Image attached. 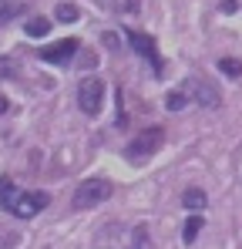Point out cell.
<instances>
[{
    "mask_svg": "<svg viewBox=\"0 0 242 249\" xmlns=\"http://www.w3.org/2000/svg\"><path fill=\"white\" fill-rule=\"evenodd\" d=\"M161 142H165V131H161V128L141 131L138 138H131V142L124 145V155H128L131 162H145V159H152V155L161 148Z\"/></svg>",
    "mask_w": 242,
    "mask_h": 249,
    "instance_id": "6da1fadb",
    "label": "cell"
},
{
    "mask_svg": "<svg viewBox=\"0 0 242 249\" xmlns=\"http://www.w3.org/2000/svg\"><path fill=\"white\" fill-rule=\"evenodd\" d=\"M111 196V182H104V178H87V182H81L78 192H74V209H91L98 206V202H104Z\"/></svg>",
    "mask_w": 242,
    "mask_h": 249,
    "instance_id": "7a4b0ae2",
    "label": "cell"
},
{
    "mask_svg": "<svg viewBox=\"0 0 242 249\" xmlns=\"http://www.w3.org/2000/svg\"><path fill=\"white\" fill-rule=\"evenodd\" d=\"M101 101H104V81L101 78H84V81L78 84V105L84 115H98L101 111Z\"/></svg>",
    "mask_w": 242,
    "mask_h": 249,
    "instance_id": "3957f363",
    "label": "cell"
},
{
    "mask_svg": "<svg viewBox=\"0 0 242 249\" xmlns=\"http://www.w3.org/2000/svg\"><path fill=\"white\" fill-rule=\"evenodd\" d=\"M185 91H189L192 101H199L202 108H219V105H222L219 91H215L212 84H202L199 78H189V81H185Z\"/></svg>",
    "mask_w": 242,
    "mask_h": 249,
    "instance_id": "277c9868",
    "label": "cell"
},
{
    "mask_svg": "<svg viewBox=\"0 0 242 249\" xmlns=\"http://www.w3.org/2000/svg\"><path fill=\"white\" fill-rule=\"evenodd\" d=\"M128 41H131V47L145 57V61H152V68H155V74H161V57H158V47H155V41L148 37V34H141V31H128Z\"/></svg>",
    "mask_w": 242,
    "mask_h": 249,
    "instance_id": "5b68a950",
    "label": "cell"
},
{
    "mask_svg": "<svg viewBox=\"0 0 242 249\" xmlns=\"http://www.w3.org/2000/svg\"><path fill=\"white\" fill-rule=\"evenodd\" d=\"M74 54H78V41H74V37H64V41H57V44H47V47L40 51V57H44L47 64H68Z\"/></svg>",
    "mask_w": 242,
    "mask_h": 249,
    "instance_id": "8992f818",
    "label": "cell"
},
{
    "mask_svg": "<svg viewBox=\"0 0 242 249\" xmlns=\"http://www.w3.org/2000/svg\"><path fill=\"white\" fill-rule=\"evenodd\" d=\"M47 202H51V199H47V192H20L17 206L10 209V212H14L17 219H31V215H37Z\"/></svg>",
    "mask_w": 242,
    "mask_h": 249,
    "instance_id": "52a82bcc",
    "label": "cell"
},
{
    "mask_svg": "<svg viewBox=\"0 0 242 249\" xmlns=\"http://www.w3.org/2000/svg\"><path fill=\"white\" fill-rule=\"evenodd\" d=\"M17 199H20V192H17V189H14V182L3 175V178H0V206L10 212V209L17 206Z\"/></svg>",
    "mask_w": 242,
    "mask_h": 249,
    "instance_id": "ba28073f",
    "label": "cell"
},
{
    "mask_svg": "<svg viewBox=\"0 0 242 249\" xmlns=\"http://www.w3.org/2000/svg\"><path fill=\"white\" fill-rule=\"evenodd\" d=\"M20 14H24V3L20 0H0V27L10 24V20H17Z\"/></svg>",
    "mask_w": 242,
    "mask_h": 249,
    "instance_id": "9c48e42d",
    "label": "cell"
},
{
    "mask_svg": "<svg viewBox=\"0 0 242 249\" xmlns=\"http://www.w3.org/2000/svg\"><path fill=\"white\" fill-rule=\"evenodd\" d=\"M24 31H27V37H47L51 20H47V17H31V20L24 24Z\"/></svg>",
    "mask_w": 242,
    "mask_h": 249,
    "instance_id": "30bf717a",
    "label": "cell"
},
{
    "mask_svg": "<svg viewBox=\"0 0 242 249\" xmlns=\"http://www.w3.org/2000/svg\"><path fill=\"white\" fill-rule=\"evenodd\" d=\"M185 105H189V91H185V88H178V91H168V94H165V108H168V111H182Z\"/></svg>",
    "mask_w": 242,
    "mask_h": 249,
    "instance_id": "8fae6325",
    "label": "cell"
},
{
    "mask_svg": "<svg viewBox=\"0 0 242 249\" xmlns=\"http://www.w3.org/2000/svg\"><path fill=\"white\" fill-rule=\"evenodd\" d=\"M54 17L61 20V24H74L81 17V10L74 7V3H57V10H54Z\"/></svg>",
    "mask_w": 242,
    "mask_h": 249,
    "instance_id": "7c38bea8",
    "label": "cell"
},
{
    "mask_svg": "<svg viewBox=\"0 0 242 249\" xmlns=\"http://www.w3.org/2000/svg\"><path fill=\"white\" fill-rule=\"evenodd\" d=\"M205 202H208V199H205L202 189H189V192L182 196V206L185 209H205Z\"/></svg>",
    "mask_w": 242,
    "mask_h": 249,
    "instance_id": "4fadbf2b",
    "label": "cell"
},
{
    "mask_svg": "<svg viewBox=\"0 0 242 249\" xmlns=\"http://www.w3.org/2000/svg\"><path fill=\"white\" fill-rule=\"evenodd\" d=\"M202 222H205V219H202V215H189V222H185V243H189V246H192V243H195V236H199Z\"/></svg>",
    "mask_w": 242,
    "mask_h": 249,
    "instance_id": "5bb4252c",
    "label": "cell"
},
{
    "mask_svg": "<svg viewBox=\"0 0 242 249\" xmlns=\"http://www.w3.org/2000/svg\"><path fill=\"white\" fill-rule=\"evenodd\" d=\"M219 71L229 74V78H239L242 74V61H236V57H222V61H219Z\"/></svg>",
    "mask_w": 242,
    "mask_h": 249,
    "instance_id": "9a60e30c",
    "label": "cell"
},
{
    "mask_svg": "<svg viewBox=\"0 0 242 249\" xmlns=\"http://www.w3.org/2000/svg\"><path fill=\"white\" fill-rule=\"evenodd\" d=\"M145 243H148V229H145V226H135V229H131L128 249H145Z\"/></svg>",
    "mask_w": 242,
    "mask_h": 249,
    "instance_id": "2e32d148",
    "label": "cell"
},
{
    "mask_svg": "<svg viewBox=\"0 0 242 249\" xmlns=\"http://www.w3.org/2000/svg\"><path fill=\"white\" fill-rule=\"evenodd\" d=\"M128 122V115H124V91H118V124Z\"/></svg>",
    "mask_w": 242,
    "mask_h": 249,
    "instance_id": "e0dca14e",
    "label": "cell"
},
{
    "mask_svg": "<svg viewBox=\"0 0 242 249\" xmlns=\"http://www.w3.org/2000/svg\"><path fill=\"white\" fill-rule=\"evenodd\" d=\"M222 10H225V14H236V10H239V0H222Z\"/></svg>",
    "mask_w": 242,
    "mask_h": 249,
    "instance_id": "ac0fdd59",
    "label": "cell"
},
{
    "mask_svg": "<svg viewBox=\"0 0 242 249\" xmlns=\"http://www.w3.org/2000/svg\"><path fill=\"white\" fill-rule=\"evenodd\" d=\"M0 74H17V71H14V68H10L7 61H0Z\"/></svg>",
    "mask_w": 242,
    "mask_h": 249,
    "instance_id": "d6986e66",
    "label": "cell"
},
{
    "mask_svg": "<svg viewBox=\"0 0 242 249\" xmlns=\"http://www.w3.org/2000/svg\"><path fill=\"white\" fill-rule=\"evenodd\" d=\"M7 111H10V101H7V98L0 94V115H7Z\"/></svg>",
    "mask_w": 242,
    "mask_h": 249,
    "instance_id": "ffe728a7",
    "label": "cell"
}]
</instances>
